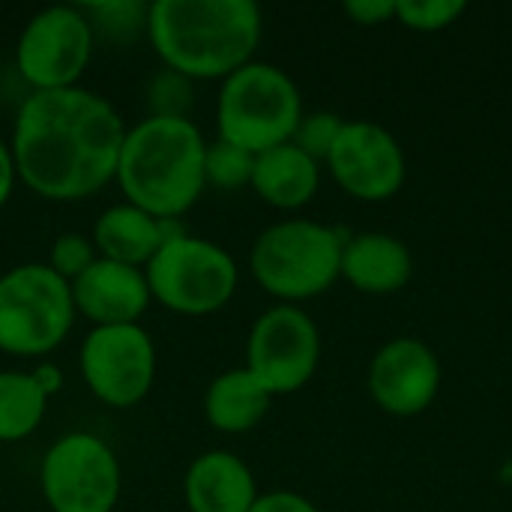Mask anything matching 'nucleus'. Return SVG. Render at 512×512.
<instances>
[{"label": "nucleus", "mask_w": 512, "mask_h": 512, "mask_svg": "<svg viewBox=\"0 0 512 512\" xmlns=\"http://www.w3.org/2000/svg\"><path fill=\"white\" fill-rule=\"evenodd\" d=\"M39 483L51 512H114L120 462L102 438L72 432L45 453Z\"/></svg>", "instance_id": "obj_8"}, {"label": "nucleus", "mask_w": 512, "mask_h": 512, "mask_svg": "<svg viewBox=\"0 0 512 512\" xmlns=\"http://www.w3.org/2000/svg\"><path fill=\"white\" fill-rule=\"evenodd\" d=\"M414 258L411 249L381 231L348 234L342 249V279L360 294H396L411 282Z\"/></svg>", "instance_id": "obj_17"}, {"label": "nucleus", "mask_w": 512, "mask_h": 512, "mask_svg": "<svg viewBox=\"0 0 512 512\" xmlns=\"http://www.w3.org/2000/svg\"><path fill=\"white\" fill-rule=\"evenodd\" d=\"M342 9L360 27H375L396 18V0H348Z\"/></svg>", "instance_id": "obj_27"}, {"label": "nucleus", "mask_w": 512, "mask_h": 512, "mask_svg": "<svg viewBox=\"0 0 512 512\" xmlns=\"http://www.w3.org/2000/svg\"><path fill=\"white\" fill-rule=\"evenodd\" d=\"M321 183V165L306 156L297 144H279L255 156L252 168V189L261 201L279 210L306 207Z\"/></svg>", "instance_id": "obj_18"}, {"label": "nucleus", "mask_w": 512, "mask_h": 512, "mask_svg": "<svg viewBox=\"0 0 512 512\" xmlns=\"http://www.w3.org/2000/svg\"><path fill=\"white\" fill-rule=\"evenodd\" d=\"M30 375H33L36 387H39V390H42V393H45L48 399H51V396H54V393H57V390L63 387V372H60V369H57L54 363H42V366H36V369H33Z\"/></svg>", "instance_id": "obj_30"}, {"label": "nucleus", "mask_w": 512, "mask_h": 512, "mask_svg": "<svg viewBox=\"0 0 512 512\" xmlns=\"http://www.w3.org/2000/svg\"><path fill=\"white\" fill-rule=\"evenodd\" d=\"M183 498L189 512H249L258 501V486L240 456L210 450L189 465Z\"/></svg>", "instance_id": "obj_16"}, {"label": "nucleus", "mask_w": 512, "mask_h": 512, "mask_svg": "<svg viewBox=\"0 0 512 512\" xmlns=\"http://www.w3.org/2000/svg\"><path fill=\"white\" fill-rule=\"evenodd\" d=\"M348 234L312 219H285L258 234L249 252L258 285L294 306L333 288L342 276Z\"/></svg>", "instance_id": "obj_4"}, {"label": "nucleus", "mask_w": 512, "mask_h": 512, "mask_svg": "<svg viewBox=\"0 0 512 512\" xmlns=\"http://www.w3.org/2000/svg\"><path fill=\"white\" fill-rule=\"evenodd\" d=\"M48 411V396L30 372H0V444L30 438Z\"/></svg>", "instance_id": "obj_20"}, {"label": "nucleus", "mask_w": 512, "mask_h": 512, "mask_svg": "<svg viewBox=\"0 0 512 512\" xmlns=\"http://www.w3.org/2000/svg\"><path fill=\"white\" fill-rule=\"evenodd\" d=\"M327 168L333 180L360 201H387L405 183V153L396 135L372 120H345Z\"/></svg>", "instance_id": "obj_12"}, {"label": "nucleus", "mask_w": 512, "mask_h": 512, "mask_svg": "<svg viewBox=\"0 0 512 512\" xmlns=\"http://www.w3.org/2000/svg\"><path fill=\"white\" fill-rule=\"evenodd\" d=\"M93 39V27L78 6H48L24 24L15 66L33 90L78 87L93 54Z\"/></svg>", "instance_id": "obj_9"}, {"label": "nucleus", "mask_w": 512, "mask_h": 512, "mask_svg": "<svg viewBox=\"0 0 512 512\" xmlns=\"http://www.w3.org/2000/svg\"><path fill=\"white\" fill-rule=\"evenodd\" d=\"M261 33L255 0H156L147 15L159 60L189 81L234 75L252 63Z\"/></svg>", "instance_id": "obj_2"}, {"label": "nucleus", "mask_w": 512, "mask_h": 512, "mask_svg": "<svg viewBox=\"0 0 512 512\" xmlns=\"http://www.w3.org/2000/svg\"><path fill=\"white\" fill-rule=\"evenodd\" d=\"M345 120L333 111H312L303 114L297 123V132L291 138V144H297L306 156H312L315 162H327L339 132H342Z\"/></svg>", "instance_id": "obj_25"}, {"label": "nucleus", "mask_w": 512, "mask_h": 512, "mask_svg": "<svg viewBox=\"0 0 512 512\" xmlns=\"http://www.w3.org/2000/svg\"><path fill=\"white\" fill-rule=\"evenodd\" d=\"M93 27V36L102 33L111 42H132L141 33H147V15L150 6L138 0H111V3H96L81 9Z\"/></svg>", "instance_id": "obj_21"}, {"label": "nucleus", "mask_w": 512, "mask_h": 512, "mask_svg": "<svg viewBox=\"0 0 512 512\" xmlns=\"http://www.w3.org/2000/svg\"><path fill=\"white\" fill-rule=\"evenodd\" d=\"M249 512H321L309 498L297 495V492H267L258 495V501L252 504Z\"/></svg>", "instance_id": "obj_28"}, {"label": "nucleus", "mask_w": 512, "mask_h": 512, "mask_svg": "<svg viewBox=\"0 0 512 512\" xmlns=\"http://www.w3.org/2000/svg\"><path fill=\"white\" fill-rule=\"evenodd\" d=\"M99 258L96 246L90 237L84 234H60L51 246V255H48V267L63 279V282H75L93 261Z\"/></svg>", "instance_id": "obj_26"}, {"label": "nucleus", "mask_w": 512, "mask_h": 512, "mask_svg": "<svg viewBox=\"0 0 512 512\" xmlns=\"http://www.w3.org/2000/svg\"><path fill=\"white\" fill-rule=\"evenodd\" d=\"M270 402L273 396L249 369H231L210 381L204 393V417L219 432L243 435L267 417Z\"/></svg>", "instance_id": "obj_19"}, {"label": "nucleus", "mask_w": 512, "mask_h": 512, "mask_svg": "<svg viewBox=\"0 0 512 512\" xmlns=\"http://www.w3.org/2000/svg\"><path fill=\"white\" fill-rule=\"evenodd\" d=\"M252 168L255 156L228 144V141H213L207 144L204 153V180L216 189H240L252 183Z\"/></svg>", "instance_id": "obj_22"}, {"label": "nucleus", "mask_w": 512, "mask_h": 512, "mask_svg": "<svg viewBox=\"0 0 512 512\" xmlns=\"http://www.w3.org/2000/svg\"><path fill=\"white\" fill-rule=\"evenodd\" d=\"M72 288L48 264H21L0 276V351L42 357L72 330Z\"/></svg>", "instance_id": "obj_6"}, {"label": "nucleus", "mask_w": 512, "mask_h": 512, "mask_svg": "<svg viewBox=\"0 0 512 512\" xmlns=\"http://www.w3.org/2000/svg\"><path fill=\"white\" fill-rule=\"evenodd\" d=\"M303 117V99L294 78L273 63H246L222 81L216 102L219 141L252 156L288 144Z\"/></svg>", "instance_id": "obj_5"}, {"label": "nucleus", "mask_w": 512, "mask_h": 512, "mask_svg": "<svg viewBox=\"0 0 512 512\" xmlns=\"http://www.w3.org/2000/svg\"><path fill=\"white\" fill-rule=\"evenodd\" d=\"M462 0H396V18L408 30L420 33H435L450 24H456L465 15Z\"/></svg>", "instance_id": "obj_24"}, {"label": "nucleus", "mask_w": 512, "mask_h": 512, "mask_svg": "<svg viewBox=\"0 0 512 512\" xmlns=\"http://www.w3.org/2000/svg\"><path fill=\"white\" fill-rule=\"evenodd\" d=\"M207 141L189 117H147L126 129L117 183L129 204L156 219L183 216L204 192Z\"/></svg>", "instance_id": "obj_3"}, {"label": "nucleus", "mask_w": 512, "mask_h": 512, "mask_svg": "<svg viewBox=\"0 0 512 512\" xmlns=\"http://www.w3.org/2000/svg\"><path fill=\"white\" fill-rule=\"evenodd\" d=\"M150 297L177 315H213L237 291V261L216 243L192 234L168 240L144 267Z\"/></svg>", "instance_id": "obj_7"}, {"label": "nucleus", "mask_w": 512, "mask_h": 512, "mask_svg": "<svg viewBox=\"0 0 512 512\" xmlns=\"http://www.w3.org/2000/svg\"><path fill=\"white\" fill-rule=\"evenodd\" d=\"M126 126L93 90H33L15 117V174L48 201H81L117 177Z\"/></svg>", "instance_id": "obj_1"}, {"label": "nucleus", "mask_w": 512, "mask_h": 512, "mask_svg": "<svg viewBox=\"0 0 512 512\" xmlns=\"http://www.w3.org/2000/svg\"><path fill=\"white\" fill-rule=\"evenodd\" d=\"M69 288L75 312L96 327L138 324L153 300L144 270L108 258H96Z\"/></svg>", "instance_id": "obj_14"}, {"label": "nucleus", "mask_w": 512, "mask_h": 512, "mask_svg": "<svg viewBox=\"0 0 512 512\" xmlns=\"http://www.w3.org/2000/svg\"><path fill=\"white\" fill-rule=\"evenodd\" d=\"M186 234L177 219H156L150 213H144L141 207L123 201L108 207L96 225H93V246L99 252V258L126 264V267H138L144 270L153 255L174 237Z\"/></svg>", "instance_id": "obj_15"}, {"label": "nucleus", "mask_w": 512, "mask_h": 512, "mask_svg": "<svg viewBox=\"0 0 512 512\" xmlns=\"http://www.w3.org/2000/svg\"><path fill=\"white\" fill-rule=\"evenodd\" d=\"M195 102V87L186 75L162 66L147 81V108L150 117H189V108Z\"/></svg>", "instance_id": "obj_23"}, {"label": "nucleus", "mask_w": 512, "mask_h": 512, "mask_svg": "<svg viewBox=\"0 0 512 512\" xmlns=\"http://www.w3.org/2000/svg\"><path fill=\"white\" fill-rule=\"evenodd\" d=\"M81 378L87 390L111 405H138L156 378V348L141 324L93 327L81 345Z\"/></svg>", "instance_id": "obj_11"}, {"label": "nucleus", "mask_w": 512, "mask_h": 512, "mask_svg": "<svg viewBox=\"0 0 512 512\" xmlns=\"http://www.w3.org/2000/svg\"><path fill=\"white\" fill-rule=\"evenodd\" d=\"M369 396L390 417L423 414L441 390V360L435 351L411 336H399L369 363Z\"/></svg>", "instance_id": "obj_13"}, {"label": "nucleus", "mask_w": 512, "mask_h": 512, "mask_svg": "<svg viewBox=\"0 0 512 512\" xmlns=\"http://www.w3.org/2000/svg\"><path fill=\"white\" fill-rule=\"evenodd\" d=\"M246 360V369L270 396L303 390L321 360V336L315 321L300 306L279 303L267 309L249 330Z\"/></svg>", "instance_id": "obj_10"}, {"label": "nucleus", "mask_w": 512, "mask_h": 512, "mask_svg": "<svg viewBox=\"0 0 512 512\" xmlns=\"http://www.w3.org/2000/svg\"><path fill=\"white\" fill-rule=\"evenodd\" d=\"M15 159H12V147H9V141H3L0 138V207L9 201V195H12V186H15Z\"/></svg>", "instance_id": "obj_29"}]
</instances>
